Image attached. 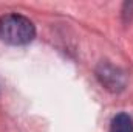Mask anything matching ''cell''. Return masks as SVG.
I'll return each mask as SVG.
<instances>
[{
    "instance_id": "obj_3",
    "label": "cell",
    "mask_w": 133,
    "mask_h": 132,
    "mask_svg": "<svg viewBox=\"0 0 133 132\" xmlns=\"http://www.w3.org/2000/svg\"><path fill=\"white\" fill-rule=\"evenodd\" d=\"M110 132H133V120L127 113H118L110 123Z\"/></svg>"
},
{
    "instance_id": "obj_2",
    "label": "cell",
    "mask_w": 133,
    "mask_h": 132,
    "mask_svg": "<svg viewBox=\"0 0 133 132\" xmlns=\"http://www.w3.org/2000/svg\"><path fill=\"white\" fill-rule=\"evenodd\" d=\"M96 76L98 79L101 81V84L111 90V92H119L124 89L125 86V78H124V73L116 68V67L110 65L108 62H102L98 70H96Z\"/></svg>"
},
{
    "instance_id": "obj_1",
    "label": "cell",
    "mask_w": 133,
    "mask_h": 132,
    "mask_svg": "<svg viewBox=\"0 0 133 132\" xmlns=\"http://www.w3.org/2000/svg\"><path fill=\"white\" fill-rule=\"evenodd\" d=\"M36 36L34 23L22 14L0 16V40L9 45H26Z\"/></svg>"
}]
</instances>
